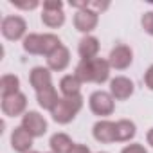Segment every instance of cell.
<instances>
[{"mask_svg":"<svg viewBox=\"0 0 153 153\" xmlns=\"http://www.w3.org/2000/svg\"><path fill=\"white\" fill-rule=\"evenodd\" d=\"M68 63V52H67V49L65 47H58L52 54H49V65L52 67V68H63L65 65Z\"/></svg>","mask_w":153,"mask_h":153,"instance_id":"cell-13","label":"cell"},{"mask_svg":"<svg viewBox=\"0 0 153 153\" xmlns=\"http://www.w3.org/2000/svg\"><path fill=\"white\" fill-rule=\"evenodd\" d=\"M31 83L38 92L45 90V88L51 87V74L45 68H34L33 74H31Z\"/></svg>","mask_w":153,"mask_h":153,"instance_id":"cell-9","label":"cell"},{"mask_svg":"<svg viewBox=\"0 0 153 153\" xmlns=\"http://www.w3.org/2000/svg\"><path fill=\"white\" fill-rule=\"evenodd\" d=\"M24 31H25V24H24V20L18 18V16H9V18H6L4 24H2V33H4V36H7L9 40L20 38V36L24 34Z\"/></svg>","mask_w":153,"mask_h":153,"instance_id":"cell-3","label":"cell"},{"mask_svg":"<svg viewBox=\"0 0 153 153\" xmlns=\"http://www.w3.org/2000/svg\"><path fill=\"white\" fill-rule=\"evenodd\" d=\"M45 121H43V117L42 115H38L36 112H29V114H25V117H24V128L31 133V135H42L43 131H45Z\"/></svg>","mask_w":153,"mask_h":153,"instance_id":"cell-6","label":"cell"},{"mask_svg":"<svg viewBox=\"0 0 153 153\" xmlns=\"http://www.w3.org/2000/svg\"><path fill=\"white\" fill-rule=\"evenodd\" d=\"M78 78L81 81H92L94 72H92V59H83L78 67Z\"/></svg>","mask_w":153,"mask_h":153,"instance_id":"cell-20","label":"cell"},{"mask_svg":"<svg viewBox=\"0 0 153 153\" xmlns=\"http://www.w3.org/2000/svg\"><path fill=\"white\" fill-rule=\"evenodd\" d=\"M148 140H149V144H151V146H153V130H151V131H149V135H148Z\"/></svg>","mask_w":153,"mask_h":153,"instance_id":"cell-27","label":"cell"},{"mask_svg":"<svg viewBox=\"0 0 153 153\" xmlns=\"http://www.w3.org/2000/svg\"><path fill=\"white\" fill-rule=\"evenodd\" d=\"M123 153H146L144 151V148L142 146H137V144H133V146H128Z\"/></svg>","mask_w":153,"mask_h":153,"instance_id":"cell-24","label":"cell"},{"mask_svg":"<svg viewBox=\"0 0 153 153\" xmlns=\"http://www.w3.org/2000/svg\"><path fill=\"white\" fill-rule=\"evenodd\" d=\"M92 72H94V81L101 83L108 78V63L103 59H92Z\"/></svg>","mask_w":153,"mask_h":153,"instance_id":"cell-16","label":"cell"},{"mask_svg":"<svg viewBox=\"0 0 153 153\" xmlns=\"http://www.w3.org/2000/svg\"><path fill=\"white\" fill-rule=\"evenodd\" d=\"M61 90L65 96L72 97V96H78V90H79V81L78 78H72V76H67V78L61 79Z\"/></svg>","mask_w":153,"mask_h":153,"instance_id":"cell-17","label":"cell"},{"mask_svg":"<svg viewBox=\"0 0 153 153\" xmlns=\"http://www.w3.org/2000/svg\"><path fill=\"white\" fill-rule=\"evenodd\" d=\"M97 40L96 38H85L79 45V52L81 56H85V59H92V56L97 52Z\"/></svg>","mask_w":153,"mask_h":153,"instance_id":"cell-18","label":"cell"},{"mask_svg":"<svg viewBox=\"0 0 153 153\" xmlns=\"http://www.w3.org/2000/svg\"><path fill=\"white\" fill-rule=\"evenodd\" d=\"M142 24H144V29L153 34V13H148V15L142 18Z\"/></svg>","mask_w":153,"mask_h":153,"instance_id":"cell-23","label":"cell"},{"mask_svg":"<svg viewBox=\"0 0 153 153\" xmlns=\"http://www.w3.org/2000/svg\"><path fill=\"white\" fill-rule=\"evenodd\" d=\"M146 83H148V87L149 88H153V67L148 70V74H146Z\"/></svg>","mask_w":153,"mask_h":153,"instance_id":"cell-25","label":"cell"},{"mask_svg":"<svg viewBox=\"0 0 153 153\" xmlns=\"http://www.w3.org/2000/svg\"><path fill=\"white\" fill-rule=\"evenodd\" d=\"M74 22H76V27L79 31H90L96 25L97 18H96V13H92V11H79L76 15Z\"/></svg>","mask_w":153,"mask_h":153,"instance_id":"cell-11","label":"cell"},{"mask_svg":"<svg viewBox=\"0 0 153 153\" xmlns=\"http://www.w3.org/2000/svg\"><path fill=\"white\" fill-rule=\"evenodd\" d=\"M38 101H40V105L43 106V108H54L56 106V103H58V97H56V92H54V88L52 87H49V88H45V90H40L38 92Z\"/></svg>","mask_w":153,"mask_h":153,"instance_id":"cell-15","label":"cell"},{"mask_svg":"<svg viewBox=\"0 0 153 153\" xmlns=\"http://www.w3.org/2000/svg\"><path fill=\"white\" fill-rule=\"evenodd\" d=\"M51 146H52V149L58 151V153H68V151L74 148L72 142H70V139H68L67 135H63V133L54 135V137L51 139Z\"/></svg>","mask_w":153,"mask_h":153,"instance_id":"cell-14","label":"cell"},{"mask_svg":"<svg viewBox=\"0 0 153 153\" xmlns=\"http://www.w3.org/2000/svg\"><path fill=\"white\" fill-rule=\"evenodd\" d=\"M11 140H13V148L16 151H25L31 146V133L25 128H16Z\"/></svg>","mask_w":153,"mask_h":153,"instance_id":"cell-10","label":"cell"},{"mask_svg":"<svg viewBox=\"0 0 153 153\" xmlns=\"http://www.w3.org/2000/svg\"><path fill=\"white\" fill-rule=\"evenodd\" d=\"M94 135L97 140H103V142H110V140H115L117 139V131H115V124L108 123V121H103V123H97L96 128H94Z\"/></svg>","mask_w":153,"mask_h":153,"instance_id":"cell-7","label":"cell"},{"mask_svg":"<svg viewBox=\"0 0 153 153\" xmlns=\"http://www.w3.org/2000/svg\"><path fill=\"white\" fill-rule=\"evenodd\" d=\"M25 51L33 52V54H52L58 47H59V40L52 34H45V36H40V34H33L29 38H25V43H24Z\"/></svg>","mask_w":153,"mask_h":153,"instance_id":"cell-1","label":"cell"},{"mask_svg":"<svg viewBox=\"0 0 153 153\" xmlns=\"http://www.w3.org/2000/svg\"><path fill=\"white\" fill-rule=\"evenodd\" d=\"M110 61H112V65H114L115 68H124V67L130 65V61H131V52H130V49H126V47H117V49L112 52Z\"/></svg>","mask_w":153,"mask_h":153,"instance_id":"cell-12","label":"cell"},{"mask_svg":"<svg viewBox=\"0 0 153 153\" xmlns=\"http://www.w3.org/2000/svg\"><path fill=\"white\" fill-rule=\"evenodd\" d=\"M18 90V79L15 76H4L2 78V94L6 96H13Z\"/></svg>","mask_w":153,"mask_h":153,"instance_id":"cell-21","label":"cell"},{"mask_svg":"<svg viewBox=\"0 0 153 153\" xmlns=\"http://www.w3.org/2000/svg\"><path fill=\"white\" fill-rule=\"evenodd\" d=\"M112 92L117 99H126L133 92V85L126 78H117V79L112 81Z\"/></svg>","mask_w":153,"mask_h":153,"instance_id":"cell-8","label":"cell"},{"mask_svg":"<svg viewBox=\"0 0 153 153\" xmlns=\"http://www.w3.org/2000/svg\"><path fill=\"white\" fill-rule=\"evenodd\" d=\"M115 131H117V139H119V140H126V139L133 137L135 126H133L130 121H121V123L115 124Z\"/></svg>","mask_w":153,"mask_h":153,"instance_id":"cell-19","label":"cell"},{"mask_svg":"<svg viewBox=\"0 0 153 153\" xmlns=\"http://www.w3.org/2000/svg\"><path fill=\"white\" fill-rule=\"evenodd\" d=\"M2 108L7 115H18L24 108H25V97L22 94H13V96H6L2 101Z\"/></svg>","mask_w":153,"mask_h":153,"instance_id":"cell-5","label":"cell"},{"mask_svg":"<svg viewBox=\"0 0 153 153\" xmlns=\"http://www.w3.org/2000/svg\"><path fill=\"white\" fill-rule=\"evenodd\" d=\"M70 153H88V149H87V148H83V146H74Z\"/></svg>","mask_w":153,"mask_h":153,"instance_id":"cell-26","label":"cell"},{"mask_svg":"<svg viewBox=\"0 0 153 153\" xmlns=\"http://www.w3.org/2000/svg\"><path fill=\"white\" fill-rule=\"evenodd\" d=\"M43 22L47 24V25H51V27H56V25H59V24H63V15L59 13V9L58 11H47L45 9V13H43Z\"/></svg>","mask_w":153,"mask_h":153,"instance_id":"cell-22","label":"cell"},{"mask_svg":"<svg viewBox=\"0 0 153 153\" xmlns=\"http://www.w3.org/2000/svg\"><path fill=\"white\" fill-rule=\"evenodd\" d=\"M90 106H92V110H94L96 114H99V115H106V114H110V112L114 110V103H112L110 96L105 94V92H96V94L90 97Z\"/></svg>","mask_w":153,"mask_h":153,"instance_id":"cell-4","label":"cell"},{"mask_svg":"<svg viewBox=\"0 0 153 153\" xmlns=\"http://www.w3.org/2000/svg\"><path fill=\"white\" fill-rule=\"evenodd\" d=\"M81 108V97L79 96H72L67 99H59L56 106L52 108V115L59 123H67L74 117V114Z\"/></svg>","mask_w":153,"mask_h":153,"instance_id":"cell-2","label":"cell"}]
</instances>
